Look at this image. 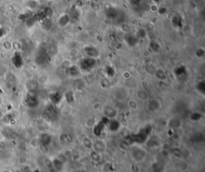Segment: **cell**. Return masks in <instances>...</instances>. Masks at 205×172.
<instances>
[{
	"label": "cell",
	"mask_w": 205,
	"mask_h": 172,
	"mask_svg": "<svg viewBox=\"0 0 205 172\" xmlns=\"http://www.w3.org/2000/svg\"><path fill=\"white\" fill-rule=\"evenodd\" d=\"M3 47L4 48L5 50H11V47H12V44L7 42V41H6L3 43Z\"/></svg>",
	"instance_id": "6da1fadb"
},
{
	"label": "cell",
	"mask_w": 205,
	"mask_h": 172,
	"mask_svg": "<svg viewBox=\"0 0 205 172\" xmlns=\"http://www.w3.org/2000/svg\"><path fill=\"white\" fill-rule=\"evenodd\" d=\"M3 35H4V34H2V35H0V38H1V37H3Z\"/></svg>",
	"instance_id": "7a4b0ae2"
}]
</instances>
